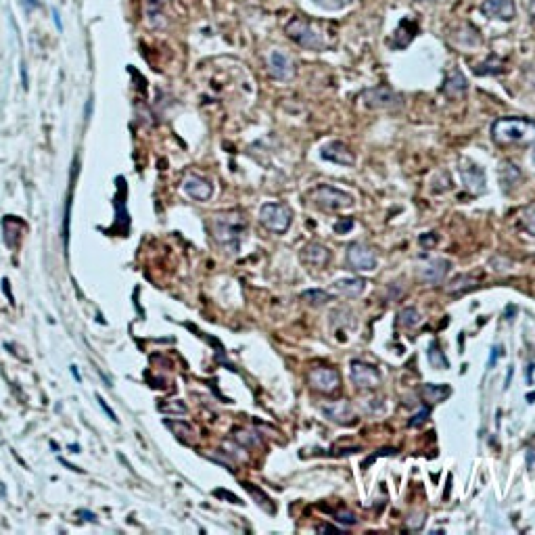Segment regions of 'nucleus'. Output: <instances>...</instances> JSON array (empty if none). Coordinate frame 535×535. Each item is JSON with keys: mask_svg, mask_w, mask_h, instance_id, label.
I'll use <instances>...</instances> for the list:
<instances>
[{"mask_svg": "<svg viewBox=\"0 0 535 535\" xmlns=\"http://www.w3.org/2000/svg\"><path fill=\"white\" fill-rule=\"evenodd\" d=\"M491 140L500 147L533 145L535 121L527 117H500L491 123Z\"/></svg>", "mask_w": 535, "mask_h": 535, "instance_id": "1", "label": "nucleus"}, {"mask_svg": "<svg viewBox=\"0 0 535 535\" xmlns=\"http://www.w3.org/2000/svg\"><path fill=\"white\" fill-rule=\"evenodd\" d=\"M245 230H247V220H245V214H240V212L218 214L212 220V234H214L216 242L230 253L238 251Z\"/></svg>", "mask_w": 535, "mask_h": 535, "instance_id": "2", "label": "nucleus"}, {"mask_svg": "<svg viewBox=\"0 0 535 535\" xmlns=\"http://www.w3.org/2000/svg\"><path fill=\"white\" fill-rule=\"evenodd\" d=\"M284 34L289 36L295 45H299V47H303L308 51H322V49H326V38L316 27V23H312L306 17H293L289 23L284 25Z\"/></svg>", "mask_w": 535, "mask_h": 535, "instance_id": "3", "label": "nucleus"}, {"mask_svg": "<svg viewBox=\"0 0 535 535\" xmlns=\"http://www.w3.org/2000/svg\"><path fill=\"white\" fill-rule=\"evenodd\" d=\"M308 199L316 205L322 212H341V210H349L353 205L351 195L331 186V184H318L308 192Z\"/></svg>", "mask_w": 535, "mask_h": 535, "instance_id": "4", "label": "nucleus"}, {"mask_svg": "<svg viewBox=\"0 0 535 535\" xmlns=\"http://www.w3.org/2000/svg\"><path fill=\"white\" fill-rule=\"evenodd\" d=\"M291 220H293V212H291V208H286L284 203H264L260 210L262 226L274 234H282L289 230Z\"/></svg>", "mask_w": 535, "mask_h": 535, "instance_id": "5", "label": "nucleus"}, {"mask_svg": "<svg viewBox=\"0 0 535 535\" xmlns=\"http://www.w3.org/2000/svg\"><path fill=\"white\" fill-rule=\"evenodd\" d=\"M308 383L314 391L322 393V395H333L339 387H341V375L335 368H326V366H318L312 368L308 375Z\"/></svg>", "mask_w": 535, "mask_h": 535, "instance_id": "6", "label": "nucleus"}, {"mask_svg": "<svg viewBox=\"0 0 535 535\" xmlns=\"http://www.w3.org/2000/svg\"><path fill=\"white\" fill-rule=\"evenodd\" d=\"M362 101L370 109H399L401 107V97L389 88V86H377V88H366L362 92Z\"/></svg>", "mask_w": 535, "mask_h": 535, "instance_id": "7", "label": "nucleus"}, {"mask_svg": "<svg viewBox=\"0 0 535 535\" xmlns=\"http://www.w3.org/2000/svg\"><path fill=\"white\" fill-rule=\"evenodd\" d=\"M345 260H347L349 268L356 270V272H373L377 268V264H379L375 251L370 249L368 245H364V242H351L347 247Z\"/></svg>", "mask_w": 535, "mask_h": 535, "instance_id": "8", "label": "nucleus"}, {"mask_svg": "<svg viewBox=\"0 0 535 535\" xmlns=\"http://www.w3.org/2000/svg\"><path fill=\"white\" fill-rule=\"evenodd\" d=\"M349 377H351V383L366 391V389H377L381 385V373L379 368L370 366L366 362H360V360H353L351 362V368H349Z\"/></svg>", "mask_w": 535, "mask_h": 535, "instance_id": "9", "label": "nucleus"}, {"mask_svg": "<svg viewBox=\"0 0 535 535\" xmlns=\"http://www.w3.org/2000/svg\"><path fill=\"white\" fill-rule=\"evenodd\" d=\"M458 176H460V182L464 184V188H469L471 192H483L485 190V172H483L481 166H477V163L460 161Z\"/></svg>", "mask_w": 535, "mask_h": 535, "instance_id": "10", "label": "nucleus"}, {"mask_svg": "<svg viewBox=\"0 0 535 535\" xmlns=\"http://www.w3.org/2000/svg\"><path fill=\"white\" fill-rule=\"evenodd\" d=\"M481 13L487 19H498V21H512L517 15L514 0H483Z\"/></svg>", "mask_w": 535, "mask_h": 535, "instance_id": "11", "label": "nucleus"}, {"mask_svg": "<svg viewBox=\"0 0 535 535\" xmlns=\"http://www.w3.org/2000/svg\"><path fill=\"white\" fill-rule=\"evenodd\" d=\"M320 157L331 161V163H337V166H353L356 163V155L353 151L345 145V142H339V140H333V142H326L320 151Z\"/></svg>", "mask_w": 535, "mask_h": 535, "instance_id": "12", "label": "nucleus"}, {"mask_svg": "<svg viewBox=\"0 0 535 535\" xmlns=\"http://www.w3.org/2000/svg\"><path fill=\"white\" fill-rule=\"evenodd\" d=\"M466 90H469V82H466L464 73L458 71V69H449V71L445 73L441 92H443L449 101H458V99H464V97H466Z\"/></svg>", "mask_w": 535, "mask_h": 535, "instance_id": "13", "label": "nucleus"}, {"mask_svg": "<svg viewBox=\"0 0 535 535\" xmlns=\"http://www.w3.org/2000/svg\"><path fill=\"white\" fill-rule=\"evenodd\" d=\"M182 190H184L190 199L203 203V201H210V199H212V195H214V184H212L210 180H205V178L197 176V174H188V176L182 180Z\"/></svg>", "mask_w": 535, "mask_h": 535, "instance_id": "14", "label": "nucleus"}, {"mask_svg": "<svg viewBox=\"0 0 535 535\" xmlns=\"http://www.w3.org/2000/svg\"><path fill=\"white\" fill-rule=\"evenodd\" d=\"M268 69H270V75H272L274 79H280V82H286V79H291V77L295 75L293 61L289 59V55H284L282 51L270 53V57H268Z\"/></svg>", "mask_w": 535, "mask_h": 535, "instance_id": "15", "label": "nucleus"}, {"mask_svg": "<svg viewBox=\"0 0 535 535\" xmlns=\"http://www.w3.org/2000/svg\"><path fill=\"white\" fill-rule=\"evenodd\" d=\"M322 412L326 419H331L337 425H353L356 423V410L349 401H335L322 406Z\"/></svg>", "mask_w": 535, "mask_h": 535, "instance_id": "16", "label": "nucleus"}, {"mask_svg": "<svg viewBox=\"0 0 535 535\" xmlns=\"http://www.w3.org/2000/svg\"><path fill=\"white\" fill-rule=\"evenodd\" d=\"M301 260H303V264H308V266L324 268L328 262H331V249H328V247H324L322 242H310V245L303 247Z\"/></svg>", "mask_w": 535, "mask_h": 535, "instance_id": "17", "label": "nucleus"}, {"mask_svg": "<svg viewBox=\"0 0 535 535\" xmlns=\"http://www.w3.org/2000/svg\"><path fill=\"white\" fill-rule=\"evenodd\" d=\"M449 270V262L443 260V258H435V260H429L427 264H423L419 268V274L425 282H431V284H439L443 282L445 274Z\"/></svg>", "mask_w": 535, "mask_h": 535, "instance_id": "18", "label": "nucleus"}, {"mask_svg": "<svg viewBox=\"0 0 535 535\" xmlns=\"http://www.w3.org/2000/svg\"><path fill=\"white\" fill-rule=\"evenodd\" d=\"M416 34H419L416 21H410V19L399 21V25H397V29L393 32V38H391V47L395 51H403L416 38Z\"/></svg>", "mask_w": 535, "mask_h": 535, "instance_id": "19", "label": "nucleus"}, {"mask_svg": "<svg viewBox=\"0 0 535 535\" xmlns=\"http://www.w3.org/2000/svg\"><path fill=\"white\" fill-rule=\"evenodd\" d=\"M479 280H481V276H477V274H460V276H456V278H451L447 284H445V293L447 295H464V293H469V291H473V289H477L479 286Z\"/></svg>", "mask_w": 535, "mask_h": 535, "instance_id": "20", "label": "nucleus"}, {"mask_svg": "<svg viewBox=\"0 0 535 535\" xmlns=\"http://www.w3.org/2000/svg\"><path fill=\"white\" fill-rule=\"evenodd\" d=\"M335 289L345 297H360L366 289V280L364 278H343V280L335 282Z\"/></svg>", "mask_w": 535, "mask_h": 535, "instance_id": "21", "label": "nucleus"}, {"mask_svg": "<svg viewBox=\"0 0 535 535\" xmlns=\"http://www.w3.org/2000/svg\"><path fill=\"white\" fill-rule=\"evenodd\" d=\"M449 393H451L449 385H431V383H427V385L421 387V395H423L425 401H429V403H439V401H443L445 397H449Z\"/></svg>", "mask_w": 535, "mask_h": 535, "instance_id": "22", "label": "nucleus"}, {"mask_svg": "<svg viewBox=\"0 0 535 535\" xmlns=\"http://www.w3.org/2000/svg\"><path fill=\"white\" fill-rule=\"evenodd\" d=\"M166 427H168L180 441H184V443H192V441H195V429H192L188 423H184V421H166Z\"/></svg>", "mask_w": 535, "mask_h": 535, "instance_id": "23", "label": "nucleus"}, {"mask_svg": "<svg viewBox=\"0 0 535 535\" xmlns=\"http://www.w3.org/2000/svg\"><path fill=\"white\" fill-rule=\"evenodd\" d=\"M395 324H397L399 328H414V326H419V324H421V314H419V310H416V308H403V310L397 314Z\"/></svg>", "mask_w": 535, "mask_h": 535, "instance_id": "24", "label": "nucleus"}, {"mask_svg": "<svg viewBox=\"0 0 535 535\" xmlns=\"http://www.w3.org/2000/svg\"><path fill=\"white\" fill-rule=\"evenodd\" d=\"M301 299H303L308 306L318 308V306H324V303H328V301H333V295L326 293V291H320V289H310V291H303V293H301Z\"/></svg>", "mask_w": 535, "mask_h": 535, "instance_id": "25", "label": "nucleus"}, {"mask_svg": "<svg viewBox=\"0 0 535 535\" xmlns=\"http://www.w3.org/2000/svg\"><path fill=\"white\" fill-rule=\"evenodd\" d=\"M519 178H521L519 168L514 166V163H510V161H504L502 168H500V182H502V186L508 188V184L512 186Z\"/></svg>", "mask_w": 535, "mask_h": 535, "instance_id": "26", "label": "nucleus"}, {"mask_svg": "<svg viewBox=\"0 0 535 535\" xmlns=\"http://www.w3.org/2000/svg\"><path fill=\"white\" fill-rule=\"evenodd\" d=\"M245 485V489L251 493V496L258 500V504L266 510V512H270V514H274L276 512V508H274V504H272V500L266 496V493L262 491V489H258V487H253V483H242Z\"/></svg>", "mask_w": 535, "mask_h": 535, "instance_id": "27", "label": "nucleus"}, {"mask_svg": "<svg viewBox=\"0 0 535 535\" xmlns=\"http://www.w3.org/2000/svg\"><path fill=\"white\" fill-rule=\"evenodd\" d=\"M427 358H429V364H431L433 368H437V370H439V368H447V366H449L437 341H431V345H429V349H427Z\"/></svg>", "mask_w": 535, "mask_h": 535, "instance_id": "28", "label": "nucleus"}, {"mask_svg": "<svg viewBox=\"0 0 535 535\" xmlns=\"http://www.w3.org/2000/svg\"><path fill=\"white\" fill-rule=\"evenodd\" d=\"M502 71H504V63L498 61V57H489L485 63L475 67L477 75H491V73H502Z\"/></svg>", "mask_w": 535, "mask_h": 535, "instance_id": "29", "label": "nucleus"}, {"mask_svg": "<svg viewBox=\"0 0 535 535\" xmlns=\"http://www.w3.org/2000/svg\"><path fill=\"white\" fill-rule=\"evenodd\" d=\"M353 0H312V5H316L322 11H341L349 7Z\"/></svg>", "mask_w": 535, "mask_h": 535, "instance_id": "30", "label": "nucleus"}, {"mask_svg": "<svg viewBox=\"0 0 535 535\" xmlns=\"http://www.w3.org/2000/svg\"><path fill=\"white\" fill-rule=\"evenodd\" d=\"M521 224H523V228H525L529 234L535 236V203L527 205V208L523 210V214H521Z\"/></svg>", "mask_w": 535, "mask_h": 535, "instance_id": "31", "label": "nucleus"}, {"mask_svg": "<svg viewBox=\"0 0 535 535\" xmlns=\"http://www.w3.org/2000/svg\"><path fill=\"white\" fill-rule=\"evenodd\" d=\"M234 439H236L240 445H245V447H253V445L260 443V437H258V435H253L251 431H245V429H236V431H234Z\"/></svg>", "mask_w": 535, "mask_h": 535, "instance_id": "32", "label": "nucleus"}, {"mask_svg": "<svg viewBox=\"0 0 535 535\" xmlns=\"http://www.w3.org/2000/svg\"><path fill=\"white\" fill-rule=\"evenodd\" d=\"M161 412H176V414H186V406L182 401H172V403H161Z\"/></svg>", "mask_w": 535, "mask_h": 535, "instance_id": "33", "label": "nucleus"}, {"mask_svg": "<svg viewBox=\"0 0 535 535\" xmlns=\"http://www.w3.org/2000/svg\"><path fill=\"white\" fill-rule=\"evenodd\" d=\"M427 419H429V408H423L414 419H410L408 427H410V429H419V427H423V425L427 423Z\"/></svg>", "mask_w": 535, "mask_h": 535, "instance_id": "34", "label": "nucleus"}, {"mask_svg": "<svg viewBox=\"0 0 535 535\" xmlns=\"http://www.w3.org/2000/svg\"><path fill=\"white\" fill-rule=\"evenodd\" d=\"M335 521L341 523V525H356L358 523L356 514H351V512H335Z\"/></svg>", "mask_w": 535, "mask_h": 535, "instance_id": "35", "label": "nucleus"}, {"mask_svg": "<svg viewBox=\"0 0 535 535\" xmlns=\"http://www.w3.org/2000/svg\"><path fill=\"white\" fill-rule=\"evenodd\" d=\"M439 240V236L435 234V232H429V234H421V238H419V242L423 245V247H433L435 242Z\"/></svg>", "mask_w": 535, "mask_h": 535, "instance_id": "36", "label": "nucleus"}, {"mask_svg": "<svg viewBox=\"0 0 535 535\" xmlns=\"http://www.w3.org/2000/svg\"><path fill=\"white\" fill-rule=\"evenodd\" d=\"M97 401H99V406H101V408H103V410H105V414H107V416H109V421H113V423H117V416H115V412H113V410H111V408H109V406H107V401H105V399H103V397H101V395H97Z\"/></svg>", "mask_w": 535, "mask_h": 535, "instance_id": "37", "label": "nucleus"}, {"mask_svg": "<svg viewBox=\"0 0 535 535\" xmlns=\"http://www.w3.org/2000/svg\"><path fill=\"white\" fill-rule=\"evenodd\" d=\"M353 228V220H345V222H337L335 224V232L337 234H345Z\"/></svg>", "mask_w": 535, "mask_h": 535, "instance_id": "38", "label": "nucleus"}, {"mask_svg": "<svg viewBox=\"0 0 535 535\" xmlns=\"http://www.w3.org/2000/svg\"><path fill=\"white\" fill-rule=\"evenodd\" d=\"M391 454H395V449H393V447H385V449H381V451H379V454H375V456H370V458H368V460L364 462V466H368L370 462H373V460H377L379 456H391Z\"/></svg>", "mask_w": 535, "mask_h": 535, "instance_id": "39", "label": "nucleus"}, {"mask_svg": "<svg viewBox=\"0 0 535 535\" xmlns=\"http://www.w3.org/2000/svg\"><path fill=\"white\" fill-rule=\"evenodd\" d=\"M216 496H222V498H228V500H232L234 504H240V500H238L236 496H232V493H228V491H216Z\"/></svg>", "mask_w": 535, "mask_h": 535, "instance_id": "40", "label": "nucleus"}, {"mask_svg": "<svg viewBox=\"0 0 535 535\" xmlns=\"http://www.w3.org/2000/svg\"><path fill=\"white\" fill-rule=\"evenodd\" d=\"M77 514H79V517H82V519H86V521H92V523H95V521H97V517H95V514H92V512H88V510H79V512H77Z\"/></svg>", "mask_w": 535, "mask_h": 535, "instance_id": "41", "label": "nucleus"}, {"mask_svg": "<svg viewBox=\"0 0 535 535\" xmlns=\"http://www.w3.org/2000/svg\"><path fill=\"white\" fill-rule=\"evenodd\" d=\"M23 5H25V9H27V11H32V9H38V7H40V3H38V0H23Z\"/></svg>", "mask_w": 535, "mask_h": 535, "instance_id": "42", "label": "nucleus"}, {"mask_svg": "<svg viewBox=\"0 0 535 535\" xmlns=\"http://www.w3.org/2000/svg\"><path fill=\"white\" fill-rule=\"evenodd\" d=\"M53 19H55V25L61 29V27H63V23H61V15H59V11H57V9L53 11Z\"/></svg>", "mask_w": 535, "mask_h": 535, "instance_id": "43", "label": "nucleus"}, {"mask_svg": "<svg viewBox=\"0 0 535 535\" xmlns=\"http://www.w3.org/2000/svg\"><path fill=\"white\" fill-rule=\"evenodd\" d=\"M529 15H531V19L535 21V0H531V3H529Z\"/></svg>", "mask_w": 535, "mask_h": 535, "instance_id": "44", "label": "nucleus"}, {"mask_svg": "<svg viewBox=\"0 0 535 535\" xmlns=\"http://www.w3.org/2000/svg\"><path fill=\"white\" fill-rule=\"evenodd\" d=\"M333 529H337V527H333V525H320L318 527V531H333Z\"/></svg>", "mask_w": 535, "mask_h": 535, "instance_id": "45", "label": "nucleus"}, {"mask_svg": "<svg viewBox=\"0 0 535 535\" xmlns=\"http://www.w3.org/2000/svg\"><path fill=\"white\" fill-rule=\"evenodd\" d=\"M71 375L79 381V373H77V368H75V366H71Z\"/></svg>", "mask_w": 535, "mask_h": 535, "instance_id": "46", "label": "nucleus"}, {"mask_svg": "<svg viewBox=\"0 0 535 535\" xmlns=\"http://www.w3.org/2000/svg\"><path fill=\"white\" fill-rule=\"evenodd\" d=\"M0 496H3V498H5V496H7V491H5V487H3V483H0Z\"/></svg>", "mask_w": 535, "mask_h": 535, "instance_id": "47", "label": "nucleus"}, {"mask_svg": "<svg viewBox=\"0 0 535 535\" xmlns=\"http://www.w3.org/2000/svg\"><path fill=\"white\" fill-rule=\"evenodd\" d=\"M531 161H533V166H535V151H533V155H531Z\"/></svg>", "mask_w": 535, "mask_h": 535, "instance_id": "48", "label": "nucleus"}, {"mask_svg": "<svg viewBox=\"0 0 535 535\" xmlns=\"http://www.w3.org/2000/svg\"><path fill=\"white\" fill-rule=\"evenodd\" d=\"M157 3H166V0H157Z\"/></svg>", "mask_w": 535, "mask_h": 535, "instance_id": "49", "label": "nucleus"}]
</instances>
